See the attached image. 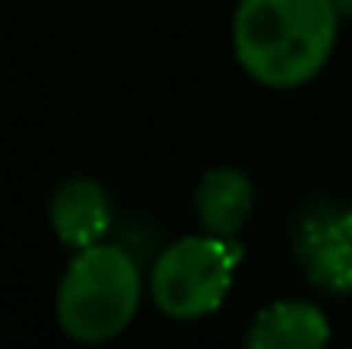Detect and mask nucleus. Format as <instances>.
<instances>
[{"label":"nucleus","instance_id":"f257e3e1","mask_svg":"<svg viewBox=\"0 0 352 349\" xmlns=\"http://www.w3.org/2000/svg\"><path fill=\"white\" fill-rule=\"evenodd\" d=\"M339 17L332 0H239L233 14L236 62L267 89L308 86L336 52Z\"/></svg>","mask_w":352,"mask_h":349},{"label":"nucleus","instance_id":"f03ea898","mask_svg":"<svg viewBox=\"0 0 352 349\" xmlns=\"http://www.w3.org/2000/svg\"><path fill=\"white\" fill-rule=\"evenodd\" d=\"M140 298H144L140 264L120 243L103 240L76 250L55 295V319L69 339L100 346L117 339L133 322Z\"/></svg>","mask_w":352,"mask_h":349},{"label":"nucleus","instance_id":"7ed1b4c3","mask_svg":"<svg viewBox=\"0 0 352 349\" xmlns=\"http://www.w3.org/2000/svg\"><path fill=\"white\" fill-rule=\"evenodd\" d=\"M239 260L243 250L236 236L195 233L175 240L161 250V257L151 267V298L157 312L178 322L212 315L233 288Z\"/></svg>","mask_w":352,"mask_h":349},{"label":"nucleus","instance_id":"20e7f679","mask_svg":"<svg viewBox=\"0 0 352 349\" xmlns=\"http://www.w3.org/2000/svg\"><path fill=\"white\" fill-rule=\"evenodd\" d=\"M294 253L318 291L352 295V230L346 223V209L311 213L301 220Z\"/></svg>","mask_w":352,"mask_h":349},{"label":"nucleus","instance_id":"39448f33","mask_svg":"<svg viewBox=\"0 0 352 349\" xmlns=\"http://www.w3.org/2000/svg\"><path fill=\"white\" fill-rule=\"evenodd\" d=\"M48 220L65 246L82 250L107 240V233L113 226V202L96 178L76 175V178H65L52 192Z\"/></svg>","mask_w":352,"mask_h":349},{"label":"nucleus","instance_id":"423d86ee","mask_svg":"<svg viewBox=\"0 0 352 349\" xmlns=\"http://www.w3.org/2000/svg\"><path fill=\"white\" fill-rule=\"evenodd\" d=\"M329 336L332 329L318 305L284 298L267 305L253 319L246 332V349H325Z\"/></svg>","mask_w":352,"mask_h":349},{"label":"nucleus","instance_id":"0eeeda50","mask_svg":"<svg viewBox=\"0 0 352 349\" xmlns=\"http://www.w3.org/2000/svg\"><path fill=\"white\" fill-rule=\"evenodd\" d=\"M253 182L239 168H212L195 189V213L202 230L212 236H236L253 216Z\"/></svg>","mask_w":352,"mask_h":349},{"label":"nucleus","instance_id":"6e6552de","mask_svg":"<svg viewBox=\"0 0 352 349\" xmlns=\"http://www.w3.org/2000/svg\"><path fill=\"white\" fill-rule=\"evenodd\" d=\"M336 7H339V14L342 17H352V0H332Z\"/></svg>","mask_w":352,"mask_h":349},{"label":"nucleus","instance_id":"1a4fd4ad","mask_svg":"<svg viewBox=\"0 0 352 349\" xmlns=\"http://www.w3.org/2000/svg\"><path fill=\"white\" fill-rule=\"evenodd\" d=\"M346 223H349V230H352V202L346 206Z\"/></svg>","mask_w":352,"mask_h":349}]
</instances>
